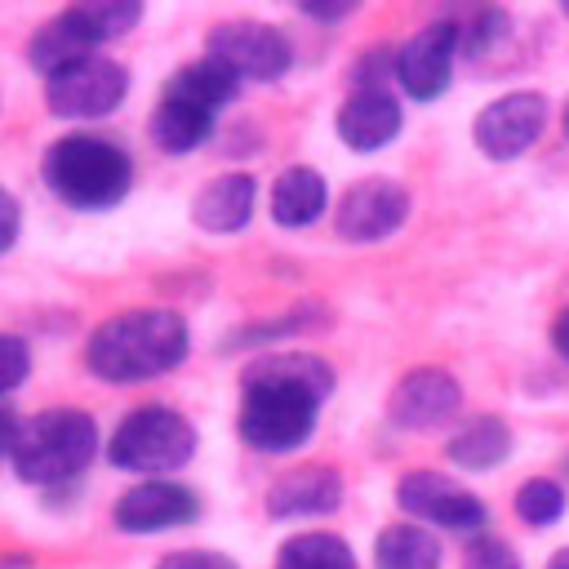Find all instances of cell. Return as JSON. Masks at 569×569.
Here are the masks:
<instances>
[{"label": "cell", "instance_id": "1", "mask_svg": "<svg viewBox=\"0 0 569 569\" xmlns=\"http://www.w3.org/2000/svg\"><path fill=\"white\" fill-rule=\"evenodd\" d=\"M338 373L311 351H262L240 373V440L262 453H293L311 440Z\"/></svg>", "mask_w": 569, "mask_h": 569}, {"label": "cell", "instance_id": "2", "mask_svg": "<svg viewBox=\"0 0 569 569\" xmlns=\"http://www.w3.org/2000/svg\"><path fill=\"white\" fill-rule=\"evenodd\" d=\"M191 351V329L169 307H133L107 316L84 342V369L102 382H151L173 373Z\"/></svg>", "mask_w": 569, "mask_h": 569}, {"label": "cell", "instance_id": "3", "mask_svg": "<svg viewBox=\"0 0 569 569\" xmlns=\"http://www.w3.org/2000/svg\"><path fill=\"white\" fill-rule=\"evenodd\" d=\"M98 449H102V436H98V418L89 409L49 405L18 422V436L9 449V471L31 489L53 493V489L76 485L93 467Z\"/></svg>", "mask_w": 569, "mask_h": 569}, {"label": "cell", "instance_id": "4", "mask_svg": "<svg viewBox=\"0 0 569 569\" xmlns=\"http://www.w3.org/2000/svg\"><path fill=\"white\" fill-rule=\"evenodd\" d=\"M40 182L76 213L116 209L133 187V156L107 133H62L40 156Z\"/></svg>", "mask_w": 569, "mask_h": 569}, {"label": "cell", "instance_id": "5", "mask_svg": "<svg viewBox=\"0 0 569 569\" xmlns=\"http://www.w3.org/2000/svg\"><path fill=\"white\" fill-rule=\"evenodd\" d=\"M196 458V427L173 405H138L107 436V462L142 480H164Z\"/></svg>", "mask_w": 569, "mask_h": 569}, {"label": "cell", "instance_id": "6", "mask_svg": "<svg viewBox=\"0 0 569 569\" xmlns=\"http://www.w3.org/2000/svg\"><path fill=\"white\" fill-rule=\"evenodd\" d=\"M129 98V71L107 58V53H89L62 71H53L44 80V107L58 120H107L111 111H120Z\"/></svg>", "mask_w": 569, "mask_h": 569}, {"label": "cell", "instance_id": "7", "mask_svg": "<svg viewBox=\"0 0 569 569\" xmlns=\"http://www.w3.org/2000/svg\"><path fill=\"white\" fill-rule=\"evenodd\" d=\"M204 58L222 62L236 80H280L293 62V49L289 40L267 27V22H253V18H231V22H218L209 27L204 36Z\"/></svg>", "mask_w": 569, "mask_h": 569}, {"label": "cell", "instance_id": "8", "mask_svg": "<svg viewBox=\"0 0 569 569\" xmlns=\"http://www.w3.org/2000/svg\"><path fill=\"white\" fill-rule=\"evenodd\" d=\"M396 502H400L405 516H413L422 525H436V529H449L458 538L485 533V520H489L485 502L471 489H462L458 480H449L445 471H409V476H400Z\"/></svg>", "mask_w": 569, "mask_h": 569}, {"label": "cell", "instance_id": "9", "mask_svg": "<svg viewBox=\"0 0 569 569\" xmlns=\"http://www.w3.org/2000/svg\"><path fill=\"white\" fill-rule=\"evenodd\" d=\"M409 218V191L396 178H360L342 191L338 209H333V231L351 244H373L387 240L391 231H400Z\"/></svg>", "mask_w": 569, "mask_h": 569}, {"label": "cell", "instance_id": "10", "mask_svg": "<svg viewBox=\"0 0 569 569\" xmlns=\"http://www.w3.org/2000/svg\"><path fill=\"white\" fill-rule=\"evenodd\" d=\"M542 129H547V98L533 89H516V93H502L489 107H480L471 138H476L480 156L516 160L542 138Z\"/></svg>", "mask_w": 569, "mask_h": 569}, {"label": "cell", "instance_id": "11", "mask_svg": "<svg viewBox=\"0 0 569 569\" xmlns=\"http://www.w3.org/2000/svg\"><path fill=\"white\" fill-rule=\"evenodd\" d=\"M453 58H458V22L453 18L427 22L413 40L400 44L396 80L413 102H436L453 80Z\"/></svg>", "mask_w": 569, "mask_h": 569}, {"label": "cell", "instance_id": "12", "mask_svg": "<svg viewBox=\"0 0 569 569\" xmlns=\"http://www.w3.org/2000/svg\"><path fill=\"white\" fill-rule=\"evenodd\" d=\"M196 516H200V493L178 485V480H138L111 507V525L120 533H133V538L191 525Z\"/></svg>", "mask_w": 569, "mask_h": 569}, {"label": "cell", "instance_id": "13", "mask_svg": "<svg viewBox=\"0 0 569 569\" xmlns=\"http://www.w3.org/2000/svg\"><path fill=\"white\" fill-rule=\"evenodd\" d=\"M462 405V387L449 369H436V365H418L409 369L391 396H387V418L405 431H427V427H440L458 413Z\"/></svg>", "mask_w": 569, "mask_h": 569}, {"label": "cell", "instance_id": "14", "mask_svg": "<svg viewBox=\"0 0 569 569\" xmlns=\"http://www.w3.org/2000/svg\"><path fill=\"white\" fill-rule=\"evenodd\" d=\"M98 44H107V40H102V31H98L89 4H71V9H58L53 18H44V22L31 31V40H27V62L49 80L53 71H62V67H71V62L98 53Z\"/></svg>", "mask_w": 569, "mask_h": 569}, {"label": "cell", "instance_id": "15", "mask_svg": "<svg viewBox=\"0 0 569 569\" xmlns=\"http://www.w3.org/2000/svg\"><path fill=\"white\" fill-rule=\"evenodd\" d=\"M213 124H218V107H209L204 98L164 80V93H160V102L147 120V133L164 156H191L196 147L209 142Z\"/></svg>", "mask_w": 569, "mask_h": 569}, {"label": "cell", "instance_id": "16", "mask_svg": "<svg viewBox=\"0 0 569 569\" xmlns=\"http://www.w3.org/2000/svg\"><path fill=\"white\" fill-rule=\"evenodd\" d=\"M333 124H338V138L351 151H378L400 133L405 111H400V102H396V93L387 84H369V89L356 84V93L338 107Z\"/></svg>", "mask_w": 569, "mask_h": 569}, {"label": "cell", "instance_id": "17", "mask_svg": "<svg viewBox=\"0 0 569 569\" xmlns=\"http://www.w3.org/2000/svg\"><path fill=\"white\" fill-rule=\"evenodd\" d=\"M342 502V476L333 467L307 462V467H289L284 476L271 480L267 489V511L276 520H293V516H329Z\"/></svg>", "mask_w": 569, "mask_h": 569}, {"label": "cell", "instance_id": "18", "mask_svg": "<svg viewBox=\"0 0 569 569\" xmlns=\"http://www.w3.org/2000/svg\"><path fill=\"white\" fill-rule=\"evenodd\" d=\"M253 204H258V182L249 173H222L213 182H204L191 200V222L200 231H213V236H231L240 227H249L253 218Z\"/></svg>", "mask_w": 569, "mask_h": 569}, {"label": "cell", "instance_id": "19", "mask_svg": "<svg viewBox=\"0 0 569 569\" xmlns=\"http://www.w3.org/2000/svg\"><path fill=\"white\" fill-rule=\"evenodd\" d=\"M325 200H329V187H325L320 169L289 164L271 187V218L280 227H311L325 213Z\"/></svg>", "mask_w": 569, "mask_h": 569}, {"label": "cell", "instance_id": "20", "mask_svg": "<svg viewBox=\"0 0 569 569\" xmlns=\"http://www.w3.org/2000/svg\"><path fill=\"white\" fill-rule=\"evenodd\" d=\"M445 453H449V462H458L462 471H493V467L507 462V453H511V427H507L502 418H493V413H480V418L462 422V427L449 436Z\"/></svg>", "mask_w": 569, "mask_h": 569}, {"label": "cell", "instance_id": "21", "mask_svg": "<svg viewBox=\"0 0 569 569\" xmlns=\"http://www.w3.org/2000/svg\"><path fill=\"white\" fill-rule=\"evenodd\" d=\"M373 569H440V542L422 525H387L373 542Z\"/></svg>", "mask_w": 569, "mask_h": 569}, {"label": "cell", "instance_id": "22", "mask_svg": "<svg viewBox=\"0 0 569 569\" xmlns=\"http://www.w3.org/2000/svg\"><path fill=\"white\" fill-rule=\"evenodd\" d=\"M276 569H356V551L338 533H298L276 551Z\"/></svg>", "mask_w": 569, "mask_h": 569}, {"label": "cell", "instance_id": "23", "mask_svg": "<svg viewBox=\"0 0 569 569\" xmlns=\"http://www.w3.org/2000/svg\"><path fill=\"white\" fill-rule=\"evenodd\" d=\"M565 507H569V493H565L556 480H547V476H533V480H525V485L516 489V516H520L525 525H533V529L556 525V520L565 516Z\"/></svg>", "mask_w": 569, "mask_h": 569}, {"label": "cell", "instance_id": "24", "mask_svg": "<svg viewBox=\"0 0 569 569\" xmlns=\"http://www.w3.org/2000/svg\"><path fill=\"white\" fill-rule=\"evenodd\" d=\"M31 365H36L31 342L13 329H0V400H9L31 378Z\"/></svg>", "mask_w": 569, "mask_h": 569}, {"label": "cell", "instance_id": "25", "mask_svg": "<svg viewBox=\"0 0 569 569\" xmlns=\"http://www.w3.org/2000/svg\"><path fill=\"white\" fill-rule=\"evenodd\" d=\"M502 31H507V13H502V9H480V13H471L467 22H458V53L476 58V53H485L489 44H498Z\"/></svg>", "mask_w": 569, "mask_h": 569}, {"label": "cell", "instance_id": "26", "mask_svg": "<svg viewBox=\"0 0 569 569\" xmlns=\"http://www.w3.org/2000/svg\"><path fill=\"white\" fill-rule=\"evenodd\" d=\"M462 569H520V556H516V547L507 538H498V533L485 529V533L467 538Z\"/></svg>", "mask_w": 569, "mask_h": 569}, {"label": "cell", "instance_id": "27", "mask_svg": "<svg viewBox=\"0 0 569 569\" xmlns=\"http://www.w3.org/2000/svg\"><path fill=\"white\" fill-rule=\"evenodd\" d=\"M156 569H240V565L222 551H209V547H182V551L160 556Z\"/></svg>", "mask_w": 569, "mask_h": 569}, {"label": "cell", "instance_id": "28", "mask_svg": "<svg viewBox=\"0 0 569 569\" xmlns=\"http://www.w3.org/2000/svg\"><path fill=\"white\" fill-rule=\"evenodd\" d=\"M18 236H22V200L9 187H0V258L18 244Z\"/></svg>", "mask_w": 569, "mask_h": 569}, {"label": "cell", "instance_id": "29", "mask_svg": "<svg viewBox=\"0 0 569 569\" xmlns=\"http://www.w3.org/2000/svg\"><path fill=\"white\" fill-rule=\"evenodd\" d=\"M18 422H22V418H18V413H13V409H9L4 400H0V462H9V449H13Z\"/></svg>", "mask_w": 569, "mask_h": 569}, {"label": "cell", "instance_id": "30", "mask_svg": "<svg viewBox=\"0 0 569 569\" xmlns=\"http://www.w3.org/2000/svg\"><path fill=\"white\" fill-rule=\"evenodd\" d=\"M356 4H338V9H325V4H302V13L307 18H320V22H338V18H347Z\"/></svg>", "mask_w": 569, "mask_h": 569}, {"label": "cell", "instance_id": "31", "mask_svg": "<svg viewBox=\"0 0 569 569\" xmlns=\"http://www.w3.org/2000/svg\"><path fill=\"white\" fill-rule=\"evenodd\" d=\"M551 342H556V351L569 360V311H560L556 316V329H551Z\"/></svg>", "mask_w": 569, "mask_h": 569}, {"label": "cell", "instance_id": "32", "mask_svg": "<svg viewBox=\"0 0 569 569\" xmlns=\"http://www.w3.org/2000/svg\"><path fill=\"white\" fill-rule=\"evenodd\" d=\"M31 565H36V560H31L27 551H4V556H0V569H31Z\"/></svg>", "mask_w": 569, "mask_h": 569}, {"label": "cell", "instance_id": "33", "mask_svg": "<svg viewBox=\"0 0 569 569\" xmlns=\"http://www.w3.org/2000/svg\"><path fill=\"white\" fill-rule=\"evenodd\" d=\"M547 569H569V547H560V551L547 560Z\"/></svg>", "mask_w": 569, "mask_h": 569}, {"label": "cell", "instance_id": "34", "mask_svg": "<svg viewBox=\"0 0 569 569\" xmlns=\"http://www.w3.org/2000/svg\"><path fill=\"white\" fill-rule=\"evenodd\" d=\"M565 138H569V107H565Z\"/></svg>", "mask_w": 569, "mask_h": 569}, {"label": "cell", "instance_id": "35", "mask_svg": "<svg viewBox=\"0 0 569 569\" xmlns=\"http://www.w3.org/2000/svg\"><path fill=\"white\" fill-rule=\"evenodd\" d=\"M565 18H569V0H565Z\"/></svg>", "mask_w": 569, "mask_h": 569}, {"label": "cell", "instance_id": "36", "mask_svg": "<svg viewBox=\"0 0 569 569\" xmlns=\"http://www.w3.org/2000/svg\"><path fill=\"white\" fill-rule=\"evenodd\" d=\"M565 471H569V462H565Z\"/></svg>", "mask_w": 569, "mask_h": 569}]
</instances>
